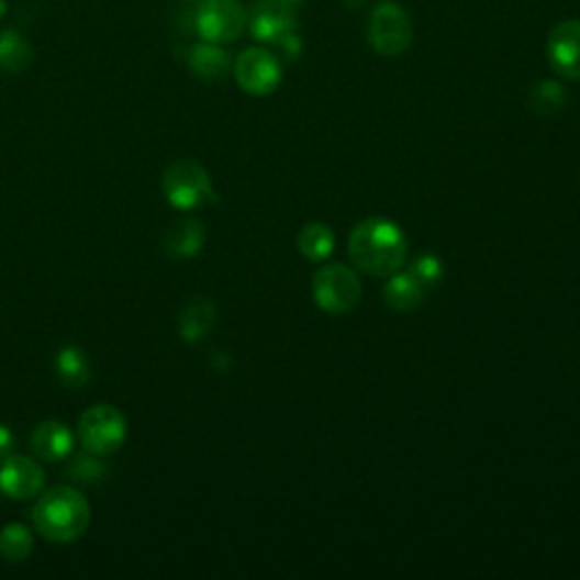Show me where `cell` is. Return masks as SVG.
Returning a JSON list of instances; mask_svg holds the SVG:
<instances>
[{"label":"cell","mask_w":580,"mask_h":580,"mask_svg":"<svg viewBox=\"0 0 580 580\" xmlns=\"http://www.w3.org/2000/svg\"><path fill=\"white\" fill-rule=\"evenodd\" d=\"M215 317H217V311H215V304L211 300L193 298L191 302L185 304V309H181V313H179V320H177L179 338L189 345L204 341L213 330Z\"/></svg>","instance_id":"15"},{"label":"cell","mask_w":580,"mask_h":580,"mask_svg":"<svg viewBox=\"0 0 580 580\" xmlns=\"http://www.w3.org/2000/svg\"><path fill=\"white\" fill-rule=\"evenodd\" d=\"M277 48L283 53V57H286L288 62H293V59H298L300 53H302V40L298 36V32H290V34H286L283 40L277 44Z\"/></svg>","instance_id":"24"},{"label":"cell","mask_w":580,"mask_h":580,"mask_svg":"<svg viewBox=\"0 0 580 580\" xmlns=\"http://www.w3.org/2000/svg\"><path fill=\"white\" fill-rule=\"evenodd\" d=\"M549 62L558 76L580 80V21L569 19L554 25L547 42Z\"/></svg>","instance_id":"11"},{"label":"cell","mask_w":580,"mask_h":580,"mask_svg":"<svg viewBox=\"0 0 580 580\" xmlns=\"http://www.w3.org/2000/svg\"><path fill=\"white\" fill-rule=\"evenodd\" d=\"M34 62V48L27 42V36L14 27L0 32V70L23 72Z\"/></svg>","instance_id":"17"},{"label":"cell","mask_w":580,"mask_h":580,"mask_svg":"<svg viewBox=\"0 0 580 580\" xmlns=\"http://www.w3.org/2000/svg\"><path fill=\"white\" fill-rule=\"evenodd\" d=\"M193 27L202 42L232 44L247 27V10L241 0H200L193 8Z\"/></svg>","instance_id":"4"},{"label":"cell","mask_w":580,"mask_h":580,"mask_svg":"<svg viewBox=\"0 0 580 580\" xmlns=\"http://www.w3.org/2000/svg\"><path fill=\"white\" fill-rule=\"evenodd\" d=\"M30 447L40 458L59 462L72 456V449H76V438H72V431L64 422L46 420L32 431Z\"/></svg>","instance_id":"12"},{"label":"cell","mask_w":580,"mask_h":580,"mask_svg":"<svg viewBox=\"0 0 580 580\" xmlns=\"http://www.w3.org/2000/svg\"><path fill=\"white\" fill-rule=\"evenodd\" d=\"M204 225L196 217H179L164 232V249L170 259L187 261L193 259L204 247Z\"/></svg>","instance_id":"14"},{"label":"cell","mask_w":580,"mask_h":580,"mask_svg":"<svg viewBox=\"0 0 580 580\" xmlns=\"http://www.w3.org/2000/svg\"><path fill=\"white\" fill-rule=\"evenodd\" d=\"M8 10H10V3H8V0H0V19H3V16L8 14Z\"/></svg>","instance_id":"27"},{"label":"cell","mask_w":580,"mask_h":580,"mask_svg":"<svg viewBox=\"0 0 580 580\" xmlns=\"http://www.w3.org/2000/svg\"><path fill=\"white\" fill-rule=\"evenodd\" d=\"M34 549V535L23 524H8L0 531V558L5 562H23Z\"/></svg>","instance_id":"20"},{"label":"cell","mask_w":580,"mask_h":580,"mask_svg":"<svg viewBox=\"0 0 580 580\" xmlns=\"http://www.w3.org/2000/svg\"><path fill=\"white\" fill-rule=\"evenodd\" d=\"M12 451H14V435L5 424H0V462L12 456Z\"/></svg>","instance_id":"25"},{"label":"cell","mask_w":580,"mask_h":580,"mask_svg":"<svg viewBox=\"0 0 580 580\" xmlns=\"http://www.w3.org/2000/svg\"><path fill=\"white\" fill-rule=\"evenodd\" d=\"M78 433L87 451L98 456H112L125 445L127 420L116 406L98 404L82 413Z\"/></svg>","instance_id":"5"},{"label":"cell","mask_w":580,"mask_h":580,"mask_svg":"<svg viewBox=\"0 0 580 580\" xmlns=\"http://www.w3.org/2000/svg\"><path fill=\"white\" fill-rule=\"evenodd\" d=\"M100 458L102 456L91 454L87 449L82 454H76V456H72V460L68 462V467H66V477L82 483V486L100 483L109 475V467Z\"/></svg>","instance_id":"21"},{"label":"cell","mask_w":580,"mask_h":580,"mask_svg":"<svg viewBox=\"0 0 580 580\" xmlns=\"http://www.w3.org/2000/svg\"><path fill=\"white\" fill-rule=\"evenodd\" d=\"M238 87L249 96H270L281 85V64L266 48H247L234 64Z\"/></svg>","instance_id":"8"},{"label":"cell","mask_w":580,"mask_h":580,"mask_svg":"<svg viewBox=\"0 0 580 580\" xmlns=\"http://www.w3.org/2000/svg\"><path fill=\"white\" fill-rule=\"evenodd\" d=\"M360 295L362 286L358 275L343 264L326 266L313 277V300L330 315H345L354 311Z\"/></svg>","instance_id":"6"},{"label":"cell","mask_w":580,"mask_h":580,"mask_svg":"<svg viewBox=\"0 0 580 580\" xmlns=\"http://www.w3.org/2000/svg\"><path fill=\"white\" fill-rule=\"evenodd\" d=\"M275 3L290 10V12H298L304 5V0H275Z\"/></svg>","instance_id":"26"},{"label":"cell","mask_w":580,"mask_h":580,"mask_svg":"<svg viewBox=\"0 0 580 580\" xmlns=\"http://www.w3.org/2000/svg\"><path fill=\"white\" fill-rule=\"evenodd\" d=\"M409 272L424 286V288H433L438 286L440 279L445 277V266L443 261L435 257V254H422V257L413 259Z\"/></svg>","instance_id":"23"},{"label":"cell","mask_w":580,"mask_h":580,"mask_svg":"<svg viewBox=\"0 0 580 580\" xmlns=\"http://www.w3.org/2000/svg\"><path fill=\"white\" fill-rule=\"evenodd\" d=\"M187 3H200V0H187Z\"/></svg>","instance_id":"28"},{"label":"cell","mask_w":580,"mask_h":580,"mask_svg":"<svg viewBox=\"0 0 580 580\" xmlns=\"http://www.w3.org/2000/svg\"><path fill=\"white\" fill-rule=\"evenodd\" d=\"M533 107L537 114H554L567 102V89L560 82L554 80H542L533 93H531Z\"/></svg>","instance_id":"22"},{"label":"cell","mask_w":580,"mask_h":580,"mask_svg":"<svg viewBox=\"0 0 580 580\" xmlns=\"http://www.w3.org/2000/svg\"><path fill=\"white\" fill-rule=\"evenodd\" d=\"M55 372H57L59 383L64 388H68V390L85 388L91 381V377H93L91 360L85 354V349H80L78 345H66V347H62L57 352V356H55Z\"/></svg>","instance_id":"16"},{"label":"cell","mask_w":580,"mask_h":580,"mask_svg":"<svg viewBox=\"0 0 580 580\" xmlns=\"http://www.w3.org/2000/svg\"><path fill=\"white\" fill-rule=\"evenodd\" d=\"M334 232L322 223H309L298 238V247L309 261H324L332 257L334 252Z\"/></svg>","instance_id":"19"},{"label":"cell","mask_w":580,"mask_h":580,"mask_svg":"<svg viewBox=\"0 0 580 580\" xmlns=\"http://www.w3.org/2000/svg\"><path fill=\"white\" fill-rule=\"evenodd\" d=\"M424 286L406 270V272H394L390 275V281L386 283L383 290V298L388 302V306H392L394 311H413L422 304L424 300Z\"/></svg>","instance_id":"18"},{"label":"cell","mask_w":580,"mask_h":580,"mask_svg":"<svg viewBox=\"0 0 580 580\" xmlns=\"http://www.w3.org/2000/svg\"><path fill=\"white\" fill-rule=\"evenodd\" d=\"M46 475L44 469L36 465V460L27 456H8L0 462V492L10 499H34L44 492Z\"/></svg>","instance_id":"10"},{"label":"cell","mask_w":580,"mask_h":580,"mask_svg":"<svg viewBox=\"0 0 580 580\" xmlns=\"http://www.w3.org/2000/svg\"><path fill=\"white\" fill-rule=\"evenodd\" d=\"M187 62L196 78H200L202 82H211V85L227 80L230 70H232L230 53L221 44H211V42L193 44L189 48Z\"/></svg>","instance_id":"13"},{"label":"cell","mask_w":580,"mask_h":580,"mask_svg":"<svg viewBox=\"0 0 580 580\" xmlns=\"http://www.w3.org/2000/svg\"><path fill=\"white\" fill-rule=\"evenodd\" d=\"M32 522L40 535H44L46 539L66 544L87 533L91 524V507L80 490L59 486L46 490L36 499Z\"/></svg>","instance_id":"2"},{"label":"cell","mask_w":580,"mask_h":580,"mask_svg":"<svg viewBox=\"0 0 580 580\" xmlns=\"http://www.w3.org/2000/svg\"><path fill=\"white\" fill-rule=\"evenodd\" d=\"M161 189L166 200L179 211H196L217 202L209 172L193 159L170 164L161 177Z\"/></svg>","instance_id":"3"},{"label":"cell","mask_w":580,"mask_h":580,"mask_svg":"<svg viewBox=\"0 0 580 580\" xmlns=\"http://www.w3.org/2000/svg\"><path fill=\"white\" fill-rule=\"evenodd\" d=\"M249 34L259 44L277 46L286 34L298 30V12H290L275 0H257L247 12Z\"/></svg>","instance_id":"9"},{"label":"cell","mask_w":580,"mask_h":580,"mask_svg":"<svg viewBox=\"0 0 580 580\" xmlns=\"http://www.w3.org/2000/svg\"><path fill=\"white\" fill-rule=\"evenodd\" d=\"M409 243L404 232L386 217H366L349 236V259L362 272L390 277L406 264Z\"/></svg>","instance_id":"1"},{"label":"cell","mask_w":580,"mask_h":580,"mask_svg":"<svg viewBox=\"0 0 580 580\" xmlns=\"http://www.w3.org/2000/svg\"><path fill=\"white\" fill-rule=\"evenodd\" d=\"M413 21L397 3H383L370 19V44L383 57H397L411 48Z\"/></svg>","instance_id":"7"}]
</instances>
